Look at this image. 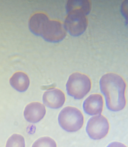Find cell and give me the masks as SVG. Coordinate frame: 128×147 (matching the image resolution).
Instances as JSON below:
<instances>
[{
	"instance_id": "obj_1",
	"label": "cell",
	"mask_w": 128,
	"mask_h": 147,
	"mask_svg": "<svg viewBox=\"0 0 128 147\" xmlns=\"http://www.w3.org/2000/svg\"><path fill=\"white\" fill-rule=\"evenodd\" d=\"M100 87L108 109L115 112L123 109L126 103V85L122 78L113 74L105 75L100 80Z\"/></svg>"
},
{
	"instance_id": "obj_2",
	"label": "cell",
	"mask_w": 128,
	"mask_h": 147,
	"mask_svg": "<svg viewBox=\"0 0 128 147\" xmlns=\"http://www.w3.org/2000/svg\"><path fill=\"white\" fill-rule=\"evenodd\" d=\"M58 122L64 130L69 133H74L82 128L84 117L81 111L77 108L67 106L60 113Z\"/></svg>"
},
{
	"instance_id": "obj_3",
	"label": "cell",
	"mask_w": 128,
	"mask_h": 147,
	"mask_svg": "<svg viewBox=\"0 0 128 147\" xmlns=\"http://www.w3.org/2000/svg\"><path fill=\"white\" fill-rule=\"evenodd\" d=\"M91 83L86 75L79 73H73L69 76L66 84L67 92L76 100H81L91 90Z\"/></svg>"
},
{
	"instance_id": "obj_4",
	"label": "cell",
	"mask_w": 128,
	"mask_h": 147,
	"mask_svg": "<svg viewBox=\"0 0 128 147\" xmlns=\"http://www.w3.org/2000/svg\"><path fill=\"white\" fill-rule=\"evenodd\" d=\"M109 129L108 120L103 115L93 116L88 120L86 130L91 139L99 140L105 137Z\"/></svg>"
},
{
	"instance_id": "obj_5",
	"label": "cell",
	"mask_w": 128,
	"mask_h": 147,
	"mask_svg": "<svg viewBox=\"0 0 128 147\" xmlns=\"http://www.w3.org/2000/svg\"><path fill=\"white\" fill-rule=\"evenodd\" d=\"M88 25L86 16L69 13L66 18L64 26L66 30L72 36H78L83 34Z\"/></svg>"
},
{
	"instance_id": "obj_6",
	"label": "cell",
	"mask_w": 128,
	"mask_h": 147,
	"mask_svg": "<svg viewBox=\"0 0 128 147\" xmlns=\"http://www.w3.org/2000/svg\"><path fill=\"white\" fill-rule=\"evenodd\" d=\"M66 36L64 25L56 21L49 20L43 31L41 36L46 41L50 42H59Z\"/></svg>"
},
{
	"instance_id": "obj_7",
	"label": "cell",
	"mask_w": 128,
	"mask_h": 147,
	"mask_svg": "<svg viewBox=\"0 0 128 147\" xmlns=\"http://www.w3.org/2000/svg\"><path fill=\"white\" fill-rule=\"evenodd\" d=\"M42 100L44 105L48 107L57 109L64 105L66 96L62 90L55 88L45 92L43 95Z\"/></svg>"
},
{
	"instance_id": "obj_8",
	"label": "cell",
	"mask_w": 128,
	"mask_h": 147,
	"mask_svg": "<svg viewBox=\"0 0 128 147\" xmlns=\"http://www.w3.org/2000/svg\"><path fill=\"white\" fill-rule=\"evenodd\" d=\"M46 113L44 105L38 102H35L30 103L25 107L24 116L27 122L37 123L44 118Z\"/></svg>"
},
{
	"instance_id": "obj_9",
	"label": "cell",
	"mask_w": 128,
	"mask_h": 147,
	"mask_svg": "<svg viewBox=\"0 0 128 147\" xmlns=\"http://www.w3.org/2000/svg\"><path fill=\"white\" fill-rule=\"evenodd\" d=\"M103 107V97L99 94H91L86 98L83 104L84 111L90 116L101 115Z\"/></svg>"
},
{
	"instance_id": "obj_10",
	"label": "cell",
	"mask_w": 128,
	"mask_h": 147,
	"mask_svg": "<svg viewBox=\"0 0 128 147\" xmlns=\"http://www.w3.org/2000/svg\"><path fill=\"white\" fill-rule=\"evenodd\" d=\"M49 20L46 14L36 13L30 18L29 23V29L34 35L41 36L44 28Z\"/></svg>"
},
{
	"instance_id": "obj_11",
	"label": "cell",
	"mask_w": 128,
	"mask_h": 147,
	"mask_svg": "<svg viewBox=\"0 0 128 147\" xmlns=\"http://www.w3.org/2000/svg\"><path fill=\"white\" fill-rule=\"evenodd\" d=\"M9 82L12 87L17 91L23 92L28 89L30 81L26 74L18 72L13 75L10 79Z\"/></svg>"
},
{
	"instance_id": "obj_12",
	"label": "cell",
	"mask_w": 128,
	"mask_h": 147,
	"mask_svg": "<svg viewBox=\"0 0 128 147\" xmlns=\"http://www.w3.org/2000/svg\"><path fill=\"white\" fill-rule=\"evenodd\" d=\"M66 8L68 14L76 13L86 16L91 10V4L90 1H69Z\"/></svg>"
},
{
	"instance_id": "obj_13",
	"label": "cell",
	"mask_w": 128,
	"mask_h": 147,
	"mask_svg": "<svg viewBox=\"0 0 128 147\" xmlns=\"http://www.w3.org/2000/svg\"><path fill=\"white\" fill-rule=\"evenodd\" d=\"M6 147H25L24 137L16 134H13L7 140Z\"/></svg>"
},
{
	"instance_id": "obj_14",
	"label": "cell",
	"mask_w": 128,
	"mask_h": 147,
	"mask_svg": "<svg viewBox=\"0 0 128 147\" xmlns=\"http://www.w3.org/2000/svg\"><path fill=\"white\" fill-rule=\"evenodd\" d=\"M32 147H57V144L52 138L44 137L36 140Z\"/></svg>"
},
{
	"instance_id": "obj_15",
	"label": "cell",
	"mask_w": 128,
	"mask_h": 147,
	"mask_svg": "<svg viewBox=\"0 0 128 147\" xmlns=\"http://www.w3.org/2000/svg\"><path fill=\"white\" fill-rule=\"evenodd\" d=\"M107 147H127L122 143L119 142H113L110 144Z\"/></svg>"
}]
</instances>
